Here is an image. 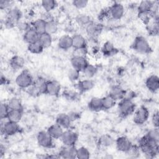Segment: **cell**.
<instances>
[{"mask_svg":"<svg viewBox=\"0 0 159 159\" xmlns=\"http://www.w3.org/2000/svg\"><path fill=\"white\" fill-rule=\"evenodd\" d=\"M135 109V104L132 99L123 98L118 105V112L120 117H127L132 114Z\"/></svg>","mask_w":159,"mask_h":159,"instance_id":"cell-2","label":"cell"},{"mask_svg":"<svg viewBox=\"0 0 159 159\" xmlns=\"http://www.w3.org/2000/svg\"><path fill=\"white\" fill-rule=\"evenodd\" d=\"M89 109L94 112H98L102 109V99L97 97H94L91 99L88 103Z\"/></svg>","mask_w":159,"mask_h":159,"instance_id":"cell-25","label":"cell"},{"mask_svg":"<svg viewBox=\"0 0 159 159\" xmlns=\"http://www.w3.org/2000/svg\"><path fill=\"white\" fill-rule=\"evenodd\" d=\"M158 20H155L154 22L148 26V30L153 35H157L158 34Z\"/></svg>","mask_w":159,"mask_h":159,"instance_id":"cell-44","label":"cell"},{"mask_svg":"<svg viewBox=\"0 0 159 159\" xmlns=\"http://www.w3.org/2000/svg\"><path fill=\"white\" fill-rule=\"evenodd\" d=\"M149 111L145 106H141L134 113V122L137 125H142L145 123L149 117Z\"/></svg>","mask_w":159,"mask_h":159,"instance_id":"cell-7","label":"cell"},{"mask_svg":"<svg viewBox=\"0 0 159 159\" xmlns=\"http://www.w3.org/2000/svg\"><path fill=\"white\" fill-rule=\"evenodd\" d=\"M125 91L120 86H114L111 88L109 95H110L115 101L121 100L124 98Z\"/></svg>","mask_w":159,"mask_h":159,"instance_id":"cell-22","label":"cell"},{"mask_svg":"<svg viewBox=\"0 0 159 159\" xmlns=\"http://www.w3.org/2000/svg\"><path fill=\"white\" fill-rule=\"evenodd\" d=\"M23 114L22 110H11L8 114L7 119L12 122H19L22 119Z\"/></svg>","mask_w":159,"mask_h":159,"instance_id":"cell-30","label":"cell"},{"mask_svg":"<svg viewBox=\"0 0 159 159\" xmlns=\"http://www.w3.org/2000/svg\"><path fill=\"white\" fill-rule=\"evenodd\" d=\"M139 147L148 158H154L158 154V142L150 139L146 135L140 139Z\"/></svg>","mask_w":159,"mask_h":159,"instance_id":"cell-1","label":"cell"},{"mask_svg":"<svg viewBox=\"0 0 159 159\" xmlns=\"http://www.w3.org/2000/svg\"><path fill=\"white\" fill-rule=\"evenodd\" d=\"M46 21L40 18L34 20L32 23V27L35 29L39 34L45 32Z\"/></svg>","mask_w":159,"mask_h":159,"instance_id":"cell-29","label":"cell"},{"mask_svg":"<svg viewBox=\"0 0 159 159\" xmlns=\"http://www.w3.org/2000/svg\"><path fill=\"white\" fill-rule=\"evenodd\" d=\"M11 1L7 0H1L0 1V8L1 9H6L11 6Z\"/></svg>","mask_w":159,"mask_h":159,"instance_id":"cell-49","label":"cell"},{"mask_svg":"<svg viewBox=\"0 0 159 159\" xmlns=\"http://www.w3.org/2000/svg\"><path fill=\"white\" fill-rule=\"evenodd\" d=\"M53 139L47 131H40L37 135L38 144L43 148H51L53 146Z\"/></svg>","mask_w":159,"mask_h":159,"instance_id":"cell-8","label":"cell"},{"mask_svg":"<svg viewBox=\"0 0 159 159\" xmlns=\"http://www.w3.org/2000/svg\"><path fill=\"white\" fill-rule=\"evenodd\" d=\"M58 46L60 49H62L63 50H67L72 47V37L65 35L61 36L58 42Z\"/></svg>","mask_w":159,"mask_h":159,"instance_id":"cell-23","label":"cell"},{"mask_svg":"<svg viewBox=\"0 0 159 159\" xmlns=\"http://www.w3.org/2000/svg\"><path fill=\"white\" fill-rule=\"evenodd\" d=\"M38 41L40 43V44L43 46L44 48H48L51 45L52 43V35L47 32H43L42 34H40L39 35V38Z\"/></svg>","mask_w":159,"mask_h":159,"instance_id":"cell-27","label":"cell"},{"mask_svg":"<svg viewBox=\"0 0 159 159\" xmlns=\"http://www.w3.org/2000/svg\"><path fill=\"white\" fill-rule=\"evenodd\" d=\"M71 64L72 68L80 72H83L86 67L89 65L85 57L73 55L71 58Z\"/></svg>","mask_w":159,"mask_h":159,"instance_id":"cell-10","label":"cell"},{"mask_svg":"<svg viewBox=\"0 0 159 159\" xmlns=\"http://www.w3.org/2000/svg\"><path fill=\"white\" fill-rule=\"evenodd\" d=\"M94 83L93 80L89 79L83 80L79 81L77 84V88L81 92H86L93 88Z\"/></svg>","mask_w":159,"mask_h":159,"instance_id":"cell-24","label":"cell"},{"mask_svg":"<svg viewBox=\"0 0 159 159\" xmlns=\"http://www.w3.org/2000/svg\"><path fill=\"white\" fill-rule=\"evenodd\" d=\"M63 129L58 124H57V123L52 124V125H50L48 129H47V132L48 133L51 135V137L53 139H60L63 133Z\"/></svg>","mask_w":159,"mask_h":159,"instance_id":"cell-21","label":"cell"},{"mask_svg":"<svg viewBox=\"0 0 159 159\" xmlns=\"http://www.w3.org/2000/svg\"><path fill=\"white\" fill-rule=\"evenodd\" d=\"M7 105L11 110H22L21 101L17 98H11L7 102Z\"/></svg>","mask_w":159,"mask_h":159,"instance_id":"cell-33","label":"cell"},{"mask_svg":"<svg viewBox=\"0 0 159 159\" xmlns=\"http://www.w3.org/2000/svg\"><path fill=\"white\" fill-rule=\"evenodd\" d=\"M68 114V116H69V117L71 119L72 122L74 121V120H77L80 117L79 114L76 112H70V113H69Z\"/></svg>","mask_w":159,"mask_h":159,"instance_id":"cell-50","label":"cell"},{"mask_svg":"<svg viewBox=\"0 0 159 159\" xmlns=\"http://www.w3.org/2000/svg\"><path fill=\"white\" fill-rule=\"evenodd\" d=\"M88 3L86 0H75L73 1V5L78 9H83L85 7Z\"/></svg>","mask_w":159,"mask_h":159,"instance_id":"cell-47","label":"cell"},{"mask_svg":"<svg viewBox=\"0 0 159 159\" xmlns=\"http://www.w3.org/2000/svg\"><path fill=\"white\" fill-rule=\"evenodd\" d=\"M39 35L40 34L35 29L31 27L24 33L23 38L24 41L29 44L37 42L39 40Z\"/></svg>","mask_w":159,"mask_h":159,"instance_id":"cell-17","label":"cell"},{"mask_svg":"<svg viewBox=\"0 0 159 159\" xmlns=\"http://www.w3.org/2000/svg\"><path fill=\"white\" fill-rule=\"evenodd\" d=\"M152 124L155 128H158L159 126V116H158V112L156 111L153 113L152 118Z\"/></svg>","mask_w":159,"mask_h":159,"instance_id":"cell-48","label":"cell"},{"mask_svg":"<svg viewBox=\"0 0 159 159\" xmlns=\"http://www.w3.org/2000/svg\"><path fill=\"white\" fill-rule=\"evenodd\" d=\"M25 64L24 59L18 55L14 56L10 60V66L11 67L15 70H18L21 69Z\"/></svg>","mask_w":159,"mask_h":159,"instance_id":"cell-26","label":"cell"},{"mask_svg":"<svg viewBox=\"0 0 159 159\" xmlns=\"http://www.w3.org/2000/svg\"><path fill=\"white\" fill-rule=\"evenodd\" d=\"M63 94L67 99L71 101H75V99H77L78 97V94L73 91H66Z\"/></svg>","mask_w":159,"mask_h":159,"instance_id":"cell-46","label":"cell"},{"mask_svg":"<svg viewBox=\"0 0 159 159\" xmlns=\"http://www.w3.org/2000/svg\"><path fill=\"white\" fill-rule=\"evenodd\" d=\"M43 48H44L39 41L32 43H29L28 44V46H27L28 50L30 53H34V54H39L42 53Z\"/></svg>","mask_w":159,"mask_h":159,"instance_id":"cell-32","label":"cell"},{"mask_svg":"<svg viewBox=\"0 0 159 159\" xmlns=\"http://www.w3.org/2000/svg\"><path fill=\"white\" fill-rule=\"evenodd\" d=\"M102 30V25L99 23L91 22L86 27V31L87 34L92 39L96 38Z\"/></svg>","mask_w":159,"mask_h":159,"instance_id":"cell-15","label":"cell"},{"mask_svg":"<svg viewBox=\"0 0 159 159\" xmlns=\"http://www.w3.org/2000/svg\"><path fill=\"white\" fill-rule=\"evenodd\" d=\"M116 145L117 149L124 153H127L132 146V142L125 137H120L116 140Z\"/></svg>","mask_w":159,"mask_h":159,"instance_id":"cell-12","label":"cell"},{"mask_svg":"<svg viewBox=\"0 0 159 159\" xmlns=\"http://www.w3.org/2000/svg\"><path fill=\"white\" fill-rule=\"evenodd\" d=\"M116 50L117 49L114 47L113 44L109 42H106L102 48V51L104 55L106 56H111L114 55L116 53Z\"/></svg>","mask_w":159,"mask_h":159,"instance_id":"cell-35","label":"cell"},{"mask_svg":"<svg viewBox=\"0 0 159 159\" xmlns=\"http://www.w3.org/2000/svg\"><path fill=\"white\" fill-rule=\"evenodd\" d=\"M154 4L151 1H142L138 6L139 12H150L152 11Z\"/></svg>","mask_w":159,"mask_h":159,"instance_id":"cell-28","label":"cell"},{"mask_svg":"<svg viewBox=\"0 0 159 159\" xmlns=\"http://www.w3.org/2000/svg\"><path fill=\"white\" fill-rule=\"evenodd\" d=\"M10 109L7 105V103H1L0 107V116L1 119H7Z\"/></svg>","mask_w":159,"mask_h":159,"instance_id":"cell-42","label":"cell"},{"mask_svg":"<svg viewBox=\"0 0 159 159\" xmlns=\"http://www.w3.org/2000/svg\"><path fill=\"white\" fill-rule=\"evenodd\" d=\"M109 15L114 20L120 19L124 14V6L118 2L113 4L109 8Z\"/></svg>","mask_w":159,"mask_h":159,"instance_id":"cell-11","label":"cell"},{"mask_svg":"<svg viewBox=\"0 0 159 159\" xmlns=\"http://www.w3.org/2000/svg\"><path fill=\"white\" fill-rule=\"evenodd\" d=\"M22 15V12L17 7H12L8 10L6 15V19L17 24L20 20Z\"/></svg>","mask_w":159,"mask_h":159,"instance_id":"cell-19","label":"cell"},{"mask_svg":"<svg viewBox=\"0 0 159 159\" xmlns=\"http://www.w3.org/2000/svg\"><path fill=\"white\" fill-rule=\"evenodd\" d=\"M80 71L74 69L73 68H71L68 72V79L71 81H75L78 80L80 78Z\"/></svg>","mask_w":159,"mask_h":159,"instance_id":"cell-43","label":"cell"},{"mask_svg":"<svg viewBox=\"0 0 159 159\" xmlns=\"http://www.w3.org/2000/svg\"><path fill=\"white\" fill-rule=\"evenodd\" d=\"M83 72L87 78H90L96 75L97 72V68L94 66L89 64Z\"/></svg>","mask_w":159,"mask_h":159,"instance_id":"cell-40","label":"cell"},{"mask_svg":"<svg viewBox=\"0 0 159 159\" xmlns=\"http://www.w3.org/2000/svg\"><path fill=\"white\" fill-rule=\"evenodd\" d=\"M145 135L149 138L150 139L156 141V142H159V131H158V128H154L153 129H151L149 130Z\"/></svg>","mask_w":159,"mask_h":159,"instance_id":"cell-41","label":"cell"},{"mask_svg":"<svg viewBox=\"0 0 159 159\" xmlns=\"http://www.w3.org/2000/svg\"><path fill=\"white\" fill-rule=\"evenodd\" d=\"M47 81L42 78H39L34 81L33 84L29 88L28 92L33 96H37L41 94H45V87Z\"/></svg>","mask_w":159,"mask_h":159,"instance_id":"cell-5","label":"cell"},{"mask_svg":"<svg viewBox=\"0 0 159 159\" xmlns=\"http://www.w3.org/2000/svg\"><path fill=\"white\" fill-rule=\"evenodd\" d=\"M78 139V134L71 130H66L64 131L60 138L63 145L68 146H75Z\"/></svg>","mask_w":159,"mask_h":159,"instance_id":"cell-9","label":"cell"},{"mask_svg":"<svg viewBox=\"0 0 159 159\" xmlns=\"http://www.w3.org/2000/svg\"><path fill=\"white\" fill-rule=\"evenodd\" d=\"M145 85L152 93L157 92L159 88V78L155 75L148 76L145 81Z\"/></svg>","mask_w":159,"mask_h":159,"instance_id":"cell-16","label":"cell"},{"mask_svg":"<svg viewBox=\"0 0 159 159\" xmlns=\"http://www.w3.org/2000/svg\"><path fill=\"white\" fill-rule=\"evenodd\" d=\"M16 27L20 31H22L24 32H25L27 30H29L30 28L32 27L27 22L24 21H21V20L19 21L16 24Z\"/></svg>","mask_w":159,"mask_h":159,"instance_id":"cell-45","label":"cell"},{"mask_svg":"<svg viewBox=\"0 0 159 159\" xmlns=\"http://www.w3.org/2000/svg\"><path fill=\"white\" fill-rule=\"evenodd\" d=\"M19 126L17 122L4 119V122H1V133L5 136H12L19 131Z\"/></svg>","mask_w":159,"mask_h":159,"instance_id":"cell-6","label":"cell"},{"mask_svg":"<svg viewBox=\"0 0 159 159\" xmlns=\"http://www.w3.org/2000/svg\"><path fill=\"white\" fill-rule=\"evenodd\" d=\"M76 22L81 26L86 27L91 22V17L86 14H79L76 18Z\"/></svg>","mask_w":159,"mask_h":159,"instance_id":"cell-34","label":"cell"},{"mask_svg":"<svg viewBox=\"0 0 159 159\" xmlns=\"http://www.w3.org/2000/svg\"><path fill=\"white\" fill-rule=\"evenodd\" d=\"M58 30V25L53 20L46 22L45 32H47L50 35L57 32Z\"/></svg>","mask_w":159,"mask_h":159,"instance_id":"cell-37","label":"cell"},{"mask_svg":"<svg viewBox=\"0 0 159 159\" xmlns=\"http://www.w3.org/2000/svg\"><path fill=\"white\" fill-rule=\"evenodd\" d=\"M41 4L45 11L49 12L54 9L57 5V1L54 0H43Z\"/></svg>","mask_w":159,"mask_h":159,"instance_id":"cell-38","label":"cell"},{"mask_svg":"<svg viewBox=\"0 0 159 159\" xmlns=\"http://www.w3.org/2000/svg\"><path fill=\"white\" fill-rule=\"evenodd\" d=\"M34 78L32 75L27 70L22 71L16 78V84L20 88H29L34 83Z\"/></svg>","mask_w":159,"mask_h":159,"instance_id":"cell-3","label":"cell"},{"mask_svg":"<svg viewBox=\"0 0 159 159\" xmlns=\"http://www.w3.org/2000/svg\"><path fill=\"white\" fill-rule=\"evenodd\" d=\"M60 89V85L57 81L54 80L47 81L45 94H47L48 95L52 96H56L59 94Z\"/></svg>","mask_w":159,"mask_h":159,"instance_id":"cell-13","label":"cell"},{"mask_svg":"<svg viewBox=\"0 0 159 159\" xmlns=\"http://www.w3.org/2000/svg\"><path fill=\"white\" fill-rule=\"evenodd\" d=\"M72 44L75 49L86 48V40L83 36L80 34H75L72 37Z\"/></svg>","mask_w":159,"mask_h":159,"instance_id":"cell-20","label":"cell"},{"mask_svg":"<svg viewBox=\"0 0 159 159\" xmlns=\"http://www.w3.org/2000/svg\"><path fill=\"white\" fill-rule=\"evenodd\" d=\"M90 157V152L84 147H81L76 149V158L79 159H88Z\"/></svg>","mask_w":159,"mask_h":159,"instance_id":"cell-39","label":"cell"},{"mask_svg":"<svg viewBox=\"0 0 159 159\" xmlns=\"http://www.w3.org/2000/svg\"><path fill=\"white\" fill-rule=\"evenodd\" d=\"M71 120L68 114L61 113L56 117V123L60 125L63 129H68L71 126Z\"/></svg>","mask_w":159,"mask_h":159,"instance_id":"cell-18","label":"cell"},{"mask_svg":"<svg viewBox=\"0 0 159 159\" xmlns=\"http://www.w3.org/2000/svg\"><path fill=\"white\" fill-rule=\"evenodd\" d=\"M134 50L140 53H149L152 51V48L149 43L145 38L139 36L135 38L132 44Z\"/></svg>","mask_w":159,"mask_h":159,"instance_id":"cell-4","label":"cell"},{"mask_svg":"<svg viewBox=\"0 0 159 159\" xmlns=\"http://www.w3.org/2000/svg\"><path fill=\"white\" fill-rule=\"evenodd\" d=\"M101 99L103 109H110L116 104V101H115L110 95H107Z\"/></svg>","mask_w":159,"mask_h":159,"instance_id":"cell-31","label":"cell"},{"mask_svg":"<svg viewBox=\"0 0 159 159\" xmlns=\"http://www.w3.org/2000/svg\"><path fill=\"white\" fill-rule=\"evenodd\" d=\"M59 156L66 159L75 158H76V148L75 146L64 145L59 152Z\"/></svg>","mask_w":159,"mask_h":159,"instance_id":"cell-14","label":"cell"},{"mask_svg":"<svg viewBox=\"0 0 159 159\" xmlns=\"http://www.w3.org/2000/svg\"><path fill=\"white\" fill-rule=\"evenodd\" d=\"M114 143V139L111 136L105 134L102 135L99 139V144L102 147H110Z\"/></svg>","mask_w":159,"mask_h":159,"instance_id":"cell-36","label":"cell"}]
</instances>
